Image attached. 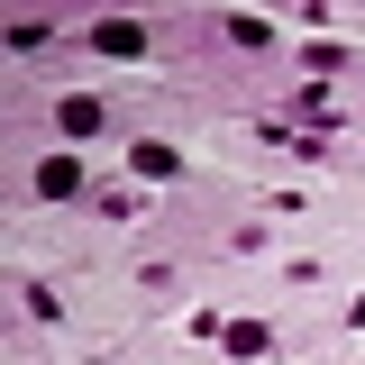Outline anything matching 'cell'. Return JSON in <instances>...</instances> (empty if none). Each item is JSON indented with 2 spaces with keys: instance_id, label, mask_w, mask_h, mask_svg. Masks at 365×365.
<instances>
[{
  "instance_id": "obj_1",
  "label": "cell",
  "mask_w": 365,
  "mask_h": 365,
  "mask_svg": "<svg viewBox=\"0 0 365 365\" xmlns=\"http://www.w3.org/2000/svg\"><path fill=\"white\" fill-rule=\"evenodd\" d=\"M91 46H101V55H137L146 37H137V19H101V28H91Z\"/></svg>"
},
{
  "instance_id": "obj_2",
  "label": "cell",
  "mask_w": 365,
  "mask_h": 365,
  "mask_svg": "<svg viewBox=\"0 0 365 365\" xmlns=\"http://www.w3.org/2000/svg\"><path fill=\"white\" fill-rule=\"evenodd\" d=\"M73 182H83V174H73V165H64V155H46V165H37V192H46V201H64V192H73Z\"/></svg>"
},
{
  "instance_id": "obj_3",
  "label": "cell",
  "mask_w": 365,
  "mask_h": 365,
  "mask_svg": "<svg viewBox=\"0 0 365 365\" xmlns=\"http://www.w3.org/2000/svg\"><path fill=\"white\" fill-rule=\"evenodd\" d=\"M55 119H64V128H73V137H91V128H101V101H83V91H73V101H64Z\"/></svg>"
}]
</instances>
